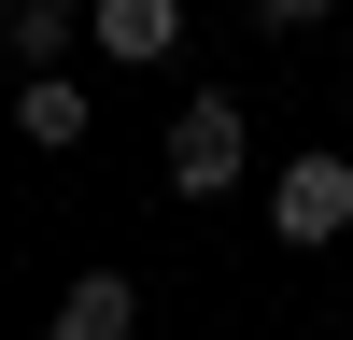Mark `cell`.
Here are the masks:
<instances>
[{"mask_svg": "<svg viewBox=\"0 0 353 340\" xmlns=\"http://www.w3.org/2000/svg\"><path fill=\"white\" fill-rule=\"evenodd\" d=\"M339 0H254V28H325Z\"/></svg>", "mask_w": 353, "mask_h": 340, "instance_id": "cell-7", "label": "cell"}, {"mask_svg": "<svg viewBox=\"0 0 353 340\" xmlns=\"http://www.w3.org/2000/svg\"><path fill=\"white\" fill-rule=\"evenodd\" d=\"M141 326V283L128 270H71V298H57V340H128Z\"/></svg>", "mask_w": 353, "mask_h": 340, "instance_id": "cell-5", "label": "cell"}, {"mask_svg": "<svg viewBox=\"0 0 353 340\" xmlns=\"http://www.w3.org/2000/svg\"><path fill=\"white\" fill-rule=\"evenodd\" d=\"M99 57H128V71H156V57H184V0H99Z\"/></svg>", "mask_w": 353, "mask_h": 340, "instance_id": "cell-3", "label": "cell"}, {"mask_svg": "<svg viewBox=\"0 0 353 340\" xmlns=\"http://www.w3.org/2000/svg\"><path fill=\"white\" fill-rule=\"evenodd\" d=\"M241 156H254L241 100H226V85H184V113H170V185H184V198H226Z\"/></svg>", "mask_w": 353, "mask_h": 340, "instance_id": "cell-1", "label": "cell"}, {"mask_svg": "<svg viewBox=\"0 0 353 340\" xmlns=\"http://www.w3.org/2000/svg\"><path fill=\"white\" fill-rule=\"evenodd\" d=\"M14 128H28V142H43V156H71V142H85V128H99V100H85V85H71V71H28V85H14Z\"/></svg>", "mask_w": 353, "mask_h": 340, "instance_id": "cell-4", "label": "cell"}, {"mask_svg": "<svg viewBox=\"0 0 353 340\" xmlns=\"http://www.w3.org/2000/svg\"><path fill=\"white\" fill-rule=\"evenodd\" d=\"M0 43H14L28 71H57V57H71V0H0Z\"/></svg>", "mask_w": 353, "mask_h": 340, "instance_id": "cell-6", "label": "cell"}, {"mask_svg": "<svg viewBox=\"0 0 353 340\" xmlns=\"http://www.w3.org/2000/svg\"><path fill=\"white\" fill-rule=\"evenodd\" d=\"M269 227H283V241H339V227H353V156H297L269 185Z\"/></svg>", "mask_w": 353, "mask_h": 340, "instance_id": "cell-2", "label": "cell"}]
</instances>
